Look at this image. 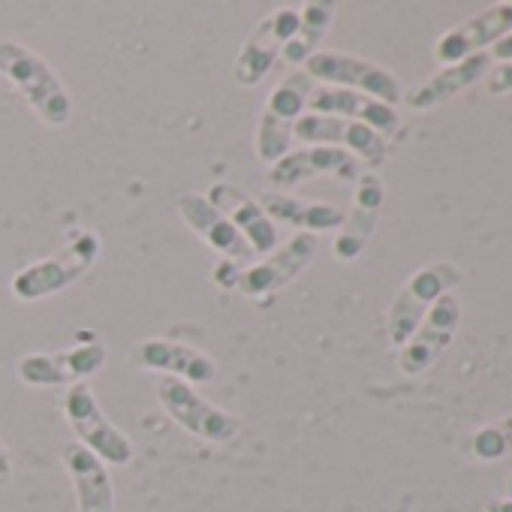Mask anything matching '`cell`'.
Masks as SVG:
<instances>
[{"label": "cell", "mask_w": 512, "mask_h": 512, "mask_svg": "<svg viewBox=\"0 0 512 512\" xmlns=\"http://www.w3.org/2000/svg\"><path fill=\"white\" fill-rule=\"evenodd\" d=\"M61 461L73 479L79 512H115V485L109 467L82 443H67Z\"/></svg>", "instance_id": "ffe728a7"}, {"label": "cell", "mask_w": 512, "mask_h": 512, "mask_svg": "<svg viewBox=\"0 0 512 512\" xmlns=\"http://www.w3.org/2000/svg\"><path fill=\"white\" fill-rule=\"evenodd\" d=\"M485 512H512V497H509V500H494V503H488Z\"/></svg>", "instance_id": "83f0119b"}, {"label": "cell", "mask_w": 512, "mask_h": 512, "mask_svg": "<svg viewBox=\"0 0 512 512\" xmlns=\"http://www.w3.org/2000/svg\"><path fill=\"white\" fill-rule=\"evenodd\" d=\"M317 175H338L344 181L359 178V160L350 151L311 145L302 151H290L275 166H269V181L278 187H296L302 181H311Z\"/></svg>", "instance_id": "ac0fdd59"}, {"label": "cell", "mask_w": 512, "mask_h": 512, "mask_svg": "<svg viewBox=\"0 0 512 512\" xmlns=\"http://www.w3.org/2000/svg\"><path fill=\"white\" fill-rule=\"evenodd\" d=\"M260 208L290 226L299 229H311V232H332L338 226H344V211L332 202H308L290 193H278V190H266L260 199Z\"/></svg>", "instance_id": "7402d4cb"}, {"label": "cell", "mask_w": 512, "mask_h": 512, "mask_svg": "<svg viewBox=\"0 0 512 512\" xmlns=\"http://www.w3.org/2000/svg\"><path fill=\"white\" fill-rule=\"evenodd\" d=\"M488 67H491V58H488L485 52H476V55H470V58L452 64V67L440 70L437 76H431V79L422 82L419 88H413V91L404 97V103H407V109H413V112H428V109L446 103L449 97L461 94V91L470 88L473 82H479V79L488 73Z\"/></svg>", "instance_id": "44dd1931"}, {"label": "cell", "mask_w": 512, "mask_h": 512, "mask_svg": "<svg viewBox=\"0 0 512 512\" xmlns=\"http://www.w3.org/2000/svg\"><path fill=\"white\" fill-rule=\"evenodd\" d=\"M178 214L184 217V223L205 241L211 244L217 253H223V260L229 263H238V266H247L253 260V250L250 244L244 241V235L208 202V196H199V193H184L178 196Z\"/></svg>", "instance_id": "5bb4252c"}, {"label": "cell", "mask_w": 512, "mask_h": 512, "mask_svg": "<svg viewBox=\"0 0 512 512\" xmlns=\"http://www.w3.org/2000/svg\"><path fill=\"white\" fill-rule=\"evenodd\" d=\"M133 362L145 371H163L169 377H187V383L193 386H205L217 377V362L187 344H175L166 338H148L136 344Z\"/></svg>", "instance_id": "2e32d148"}, {"label": "cell", "mask_w": 512, "mask_h": 512, "mask_svg": "<svg viewBox=\"0 0 512 512\" xmlns=\"http://www.w3.org/2000/svg\"><path fill=\"white\" fill-rule=\"evenodd\" d=\"M0 76H7L22 97L34 106L37 118L49 127H67L73 118V100L58 73L28 46L16 40L0 43Z\"/></svg>", "instance_id": "6da1fadb"}, {"label": "cell", "mask_w": 512, "mask_h": 512, "mask_svg": "<svg viewBox=\"0 0 512 512\" xmlns=\"http://www.w3.org/2000/svg\"><path fill=\"white\" fill-rule=\"evenodd\" d=\"M157 401L166 410L172 422H178L187 434L205 440V443H229L241 431V419L214 407L205 401L187 380L178 377H160L157 383Z\"/></svg>", "instance_id": "5b68a950"}, {"label": "cell", "mask_w": 512, "mask_h": 512, "mask_svg": "<svg viewBox=\"0 0 512 512\" xmlns=\"http://www.w3.org/2000/svg\"><path fill=\"white\" fill-rule=\"evenodd\" d=\"M13 479V458H10V449L0 440V488H7Z\"/></svg>", "instance_id": "484cf974"}, {"label": "cell", "mask_w": 512, "mask_h": 512, "mask_svg": "<svg viewBox=\"0 0 512 512\" xmlns=\"http://www.w3.org/2000/svg\"><path fill=\"white\" fill-rule=\"evenodd\" d=\"M488 58H491V61H503V64H512V34H509V37H503V40H497Z\"/></svg>", "instance_id": "4316f807"}, {"label": "cell", "mask_w": 512, "mask_h": 512, "mask_svg": "<svg viewBox=\"0 0 512 512\" xmlns=\"http://www.w3.org/2000/svg\"><path fill=\"white\" fill-rule=\"evenodd\" d=\"M296 31H299V10H293V7H281V10L263 16L260 22L253 25L244 46L238 49L235 82L241 88L260 85L272 73L275 61L281 58V52L287 49V43L293 40Z\"/></svg>", "instance_id": "52a82bcc"}, {"label": "cell", "mask_w": 512, "mask_h": 512, "mask_svg": "<svg viewBox=\"0 0 512 512\" xmlns=\"http://www.w3.org/2000/svg\"><path fill=\"white\" fill-rule=\"evenodd\" d=\"M314 256H317V235L299 232L281 250H275L269 260L244 269L238 275L235 290L247 299H266L272 293H281L314 263Z\"/></svg>", "instance_id": "9c48e42d"}, {"label": "cell", "mask_w": 512, "mask_h": 512, "mask_svg": "<svg viewBox=\"0 0 512 512\" xmlns=\"http://www.w3.org/2000/svg\"><path fill=\"white\" fill-rule=\"evenodd\" d=\"M308 109L314 115H335V118H347V121H359L365 127H371L374 133L395 136L398 133V112L368 94L359 91H347V88H314Z\"/></svg>", "instance_id": "d6986e66"}, {"label": "cell", "mask_w": 512, "mask_h": 512, "mask_svg": "<svg viewBox=\"0 0 512 512\" xmlns=\"http://www.w3.org/2000/svg\"><path fill=\"white\" fill-rule=\"evenodd\" d=\"M293 136L311 145H326V148H341V151L350 148L371 166H383L389 154V142L380 133H374L371 127L359 121H347L335 115H314V112L302 115Z\"/></svg>", "instance_id": "7c38bea8"}, {"label": "cell", "mask_w": 512, "mask_h": 512, "mask_svg": "<svg viewBox=\"0 0 512 512\" xmlns=\"http://www.w3.org/2000/svg\"><path fill=\"white\" fill-rule=\"evenodd\" d=\"M458 323H461V302L452 293L440 296L431 305V311L422 317L413 338L401 347V356H398L401 374H407V377L425 374L455 341Z\"/></svg>", "instance_id": "30bf717a"}, {"label": "cell", "mask_w": 512, "mask_h": 512, "mask_svg": "<svg viewBox=\"0 0 512 512\" xmlns=\"http://www.w3.org/2000/svg\"><path fill=\"white\" fill-rule=\"evenodd\" d=\"M64 416H67L73 434L79 437V443L85 449H91L103 464L124 467L133 461V452H136L133 440L106 416V410L100 407V401L88 383H76L67 389Z\"/></svg>", "instance_id": "3957f363"}, {"label": "cell", "mask_w": 512, "mask_h": 512, "mask_svg": "<svg viewBox=\"0 0 512 512\" xmlns=\"http://www.w3.org/2000/svg\"><path fill=\"white\" fill-rule=\"evenodd\" d=\"M512 34V4H497L482 10L479 16L461 22L449 34H443L434 46V58L440 64H458L470 55H476L485 46H494L497 40Z\"/></svg>", "instance_id": "4fadbf2b"}, {"label": "cell", "mask_w": 512, "mask_h": 512, "mask_svg": "<svg viewBox=\"0 0 512 512\" xmlns=\"http://www.w3.org/2000/svg\"><path fill=\"white\" fill-rule=\"evenodd\" d=\"M506 494H509V497H512V476H509V479H506Z\"/></svg>", "instance_id": "f1b7e54d"}, {"label": "cell", "mask_w": 512, "mask_h": 512, "mask_svg": "<svg viewBox=\"0 0 512 512\" xmlns=\"http://www.w3.org/2000/svg\"><path fill=\"white\" fill-rule=\"evenodd\" d=\"M208 202L244 235V241L250 244V250L256 256H260V253H275L278 229H275L272 217L260 208V202L244 196L232 184H214L211 193H208Z\"/></svg>", "instance_id": "e0dca14e"}, {"label": "cell", "mask_w": 512, "mask_h": 512, "mask_svg": "<svg viewBox=\"0 0 512 512\" xmlns=\"http://www.w3.org/2000/svg\"><path fill=\"white\" fill-rule=\"evenodd\" d=\"M455 284H461V269L452 266V263H434V266H425L419 269L404 287L401 293L395 296L392 302V311H389V344L392 347H404L413 332L419 329L422 317L431 311V305L446 296Z\"/></svg>", "instance_id": "8992f818"}, {"label": "cell", "mask_w": 512, "mask_h": 512, "mask_svg": "<svg viewBox=\"0 0 512 512\" xmlns=\"http://www.w3.org/2000/svg\"><path fill=\"white\" fill-rule=\"evenodd\" d=\"M106 365V347L88 341L64 353H31L19 359V380L28 386H76Z\"/></svg>", "instance_id": "8fae6325"}, {"label": "cell", "mask_w": 512, "mask_h": 512, "mask_svg": "<svg viewBox=\"0 0 512 512\" xmlns=\"http://www.w3.org/2000/svg\"><path fill=\"white\" fill-rule=\"evenodd\" d=\"M470 452L476 461H500V458L512 455V413L494 425L479 428L470 437Z\"/></svg>", "instance_id": "cb8c5ba5"}, {"label": "cell", "mask_w": 512, "mask_h": 512, "mask_svg": "<svg viewBox=\"0 0 512 512\" xmlns=\"http://www.w3.org/2000/svg\"><path fill=\"white\" fill-rule=\"evenodd\" d=\"M383 181L377 172H362L356 178V193H353V211L344 214V229L335 238V256L341 263H353L362 256V250L368 247L377 220H380V208H383Z\"/></svg>", "instance_id": "9a60e30c"}, {"label": "cell", "mask_w": 512, "mask_h": 512, "mask_svg": "<svg viewBox=\"0 0 512 512\" xmlns=\"http://www.w3.org/2000/svg\"><path fill=\"white\" fill-rule=\"evenodd\" d=\"M305 73L314 79V82H329V85H341L347 91H359V94H368L386 106H395L401 100V85L398 79L365 61V58H356V55H344V52H317L308 64H305Z\"/></svg>", "instance_id": "ba28073f"}, {"label": "cell", "mask_w": 512, "mask_h": 512, "mask_svg": "<svg viewBox=\"0 0 512 512\" xmlns=\"http://www.w3.org/2000/svg\"><path fill=\"white\" fill-rule=\"evenodd\" d=\"M314 94V79L308 73L287 76L266 100L260 127H256V157L275 166L281 157L290 154L293 130L308 109V100Z\"/></svg>", "instance_id": "277c9868"}, {"label": "cell", "mask_w": 512, "mask_h": 512, "mask_svg": "<svg viewBox=\"0 0 512 512\" xmlns=\"http://www.w3.org/2000/svg\"><path fill=\"white\" fill-rule=\"evenodd\" d=\"M100 253H103V241L88 229H76L58 256L34 263L13 278V296L19 302L49 299V296L67 290L70 284L82 281L100 260Z\"/></svg>", "instance_id": "7a4b0ae2"}, {"label": "cell", "mask_w": 512, "mask_h": 512, "mask_svg": "<svg viewBox=\"0 0 512 512\" xmlns=\"http://www.w3.org/2000/svg\"><path fill=\"white\" fill-rule=\"evenodd\" d=\"M335 4L329 0H311L299 10V31L293 34V40L287 43V49L281 52V58L287 64H308L317 55V46L326 40L332 22H335Z\"/></svg>", "instance_id": "603a6c76"}, {"label": "cell", "mask_w": 512, "mask_h": 512, "mask_svg": "<svg viewBox=\"0 0 512 512\" xmlns=\"http://www.w3.org/2000/svg\"><path fill=\"white\" fill-rule=\"evenodd\" d=\"M485 88H488V94H494V97L512 94V64H500L497 70H491Z\"/></svg>", "instance_id": "d4e9b609"}]
</instances>
